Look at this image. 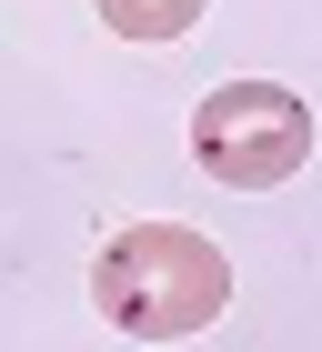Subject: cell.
<instances>
[{"mask_svg": "<svg viewBox=\"0 0 322 352\" xmlns=\"http://www.w3.org/2000/svg\"><path fill=\"white\" fill-rule=\"evenodd\" d=\"M191 162L212 171L222 191H282L312 162V111L282 81H222L191 111Z\"/></svg>", "mask_w": 322, "mask_h": 352, "instance_id": "2", "label": "cell"}, {"mask_svg": "<svg viewBox=\"0 0 322 352\" xmlns=\"http://www.w3.org/2000/svg\"><path fill=\"white\" fill-rule=\"evenodd\" d=\"M91 10L121 41H182V30H202V0H91Z\"/></svg>", "mask_w": 322, "mask_h": 352, "instance_id": "3", "label": "cell"}, {"mask_svg": "<svg viewBox=\"0 0 322 352\" xmlns=\"http://www.w3.org/2000/svg\"><path fill=\"white\" fill-rule=\"evenodd\" d=\"M91 302H101V322L131 332V342H191L202 322H222L232 262H222V242L191 232V221H131V232H111L101 262H91Z\"/></svg>", "mask_w": 322, "mask_h": 352, "instance_id": "1", "label": "cell"}]
</instances>
